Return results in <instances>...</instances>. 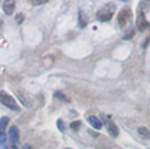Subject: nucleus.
I'll list each match as a JSON object with an SVG mask.
<instances>
[{
    "label": "nucleus",
    "mask_w": 150,
    "mask_h": 149,
    "mask_svg": "<svg viewBox=\"0 0 150 149\" xmlns=\"http://www.w3.org/2000/svg\"><path fill=\"white\" fill-rule=\"evenodd\" d=\"M0 103L4 104L5 107L12 109V110H15V111L20 110L19 106L16 104V101L6 92H0Z\"/></svg>",
    "instance_id": "1"
},
{
    "label": "nucleus",
    "mask_w": 150,
    "mask_h": 149,
    "mask_svg": "<svg viewBox=\"0 0 150 149\" xmlns=\"http://www.w3.org/2000/svg\"><path fill=\"white\" fill-rule=\"evenodd\" d=\"M23 149H32V147H30L29 144H25V145H23Z\"/></svg>",
    "instance_id": "14"
},
{
    "label": "nucleus",
    "mask_w": 150,
    "mask_h": 149,
    "mask_svg": "<svg viewBox=\"0 0 150 149\" xmlns=\"http://www.w3.org/2000/svg\"><path fill=\"white\" fill-rule=\"evenodd\" d=\"M137 25H138V29H139V31H144L145 28H148L149 23H148V21H145V19L143 18V14L139 15L138 21H137Z\"/></svg>",
    "instance_id": "8"
},
{
    "label": "nucleus",
    "mask_w": 150,
    "mask_h": 149,
    "mask_svg": "<svg viewBox=\"0 0 150 149\" xmlns=\"http://www.w3.org/2000/svg\"><path fill=\"white\" fill-rule=\"evenodd\" d=\"M8 122H9V118L6 117V116H4V117L0 118V135L1 134H5V129H6L7 124H8Z\"/></svg>",
    "instance_id": "9"
},
{
    "label": "nucleus",
    "mask_w": 150,
    "mask_h": 149,
    "mask_svg": "<svg viewBox=\"0 0 150 149\" xmlns=\"http://www.w3.org/2000/svg\"><path fill=\"white\" fill-rule=\"evenodd\" d=\"M115 12V6L112 4H109V5H105L103 6L98 12H97V19L101 20V21H107V20H110L112 14Z\"/></svg>",
    "instance_id": "2"
},
{
    "label": "nucleus",
    "mask_w": 150,
    "mask_h": 149,
    "mask_svg": "<svg viewBox=\"0 0 150 149\" xmlns=\"http://www.w3.org/2000/svg\"><path fill=\"white\" fill-rule=\"evenodd\" d=\"M14 7H15V2L14 1H5L4 2V12L7 14V15H12L13 12H14Z\"/></svg>",
    "instance_id": "7"
},
{
    "label": "nucleus",
    "mask_w": 150,
    "mask_h": 149,
    "mask_svg": "<svg viewBox=\"0 0 150 149\" xmlns=\"http://www.w3.org/2000/svg\"><path fill=\"white\" fill-rule=\"evenodd\" d=\"M87 121H88V123H89L93 128H95V129H101V128H102V122H101V120H100L98 117L94 116V115L88 116V117H87Z\"/></svg>",
    "instance_id": "6"
},
{
    "label": "nucleus",
    "mask_w": 150,
    "mask_h": 149,
    "mask_svg": "<svg viewBox=\"0 0 150 149\" xmlns=\"http://www.w3.org/2000/svg\"><path fill=\"white\" fill-rule=\"evenodd\" d=\"M105 127H107L108 133H109L111 136H114V137L118 136V128H117V126L115 124V122H114L112 120L105 118Z\"/></svg>",
    "instance_id": "4"
},
{
    "label": "nucleus",
    "mask_w": 150,
    "mask_h": 149,
    "mask_svg": "<svg viewBox=\"0 0 150 149\" xmlns=\"http://www.w3.org/2000/svg\"><path fill=\"white\" fill-rule=\"evenodd\" d=\"M138 133L141 134V135H143V136H146V137H150V131L146 129V128H143V127H141V128H138Z\"/></svg>",
    "instance_id": "10"
},
{
    "label": "nucleus",
    "mask_w": 150,
    "mask_h": 149,
    "mask_svg": "<svg viewBox=\"0 0 150 149\" xmlns=\"http://www.w3.org/2000/svg\"><path fill=\"white\" fill-rule=\"evenodd\" d=\"M77 126H80V121L74 122V123H71V124H70V127H71V128H74V129H75V128H77Z\"/></svg>",
    "instance_id": "13"
},
{
    "label": "nucleus",
    "mask_w": 150,
    "mask_h": 149,
    "mask_svg": "<svg viewBox=\"0 0 150 149\" xmlns=\"http://www.w3.org/2000/svg\"><path fill=\"white\" fill-rule=\"evenodd\" d=\"M8 136H9V141L12 144H16L19 142V138H20V135H19V129L18 127L13 126L9 131H8Z\"/></svg>",
    "instance_id": "5"
},
{
    "label": "nucleus",
    "mask_w": 150,
    "mask_h": 149,
    "mask_svg": "<svg viewBox=\"0 0 150 149\" xmlns=\"http://www.w3.org/2000/svg\"><path fill=\"white\" fill-rule=\"evenodd\" d=\"M6 141H7L6 134H1V135H0V144H2V143H6Z\"/></svg>",
    "instance_id": "11"
},
{
    "label": "nucleus",
    "mask_w": 150,
    "mask_h": 149,
    "mask_svg": "<svg viewBox=\"0 0 150 149\" xmlns=\"http://www.w3.org/2000/svg\"><path fill=\"white\" fill-rule=\"evenodd\" d=\"M7 149H16V147H15V145H11V147H8Z\"/></svg>",
    "instance_id": "15"
},
{
    "label": "nucleus",
    "mask_w": 150,
    "mask_h": 149,
    "mask_svg": "<svg viewBox=\"0 0 150 149\" xmlns=\"http://www.w3.org/2000/svg\"><path fill=\"white\" fill-rule=\"evenodd\" d=\"M131 16H132V14H131V11L129 8H124L122 11H120V13L117 14V22H118V25L121 27L127 26L130 22Z\"/></svg>",
    "instance_id": "3"
},
{
    "label": "nucleus",
    "mask_w": 150,
    "mask_h": 149,
    "mask_svg": "<svg viewBox=\"0 0 150 149\" xmlns=\"http://www.w3.org/2000/svg\"><path fill=\"white\" fill-rule=\"evenodd\" d=\"M132 35H134V31H130L128 34H125V36H124V40H128V39H131L132 38Z\"/></svg>",
    "instance_id": "12"
}]
</instances>
